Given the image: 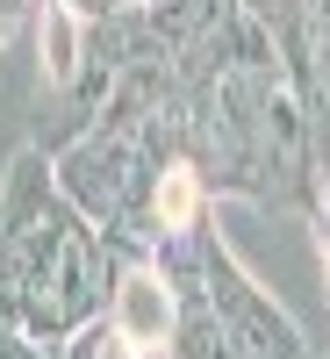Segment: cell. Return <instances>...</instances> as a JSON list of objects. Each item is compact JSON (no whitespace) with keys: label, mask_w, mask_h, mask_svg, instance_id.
<instances>
[{"label":"cell","mask_w":330,"mask_h":359,"mask_svg":"<svg viewBox=\"0 0 330 359\" xmlns=\"http://www.w3.org/2000/svg\"><path fill=\"white\" fill-rule=\"evenodd\" d=\"M201 302H208V316H216V331L237 359H316L302 323L237 266V252L216 237V223L201 230Z\"/></svg>","instance_id":"1"},{"label":"cell","mask_w":330,"mask_h":359,"mask_svg":"<svg viewBox=\"0 0 330 359\" xmlns=\"http://www.w3.org/2000/svg\"><path fill=\"white\" fill-rule=\"evenodd\" d=\"M108 316L144 345V352H165L172 331H179V287L151 266V252L123 259L115 252V294H108Z\"/></svg>","instance_id":"2"},{"label":"cell","mask_w":330,"mask_h":359,"mask_svg":"<svg viewBox=\"0 0 330 359\" xmlns=\"http://www.w3.org/2000/svg\"><path fill=\"white\" fill-rule=\"evenodd\" d=\"M36 50H43V79H50V94H72L79 57H86V22L65 8V0H36Z\"/></svg>","instance_id":"3"},{"label":"cell","mask_w":330,"mask_h":359,"mask_svg":"<svg viewBox=\"0 0 330 359\" xmlns=\"http://www.w3.org/2000/svg\"><path fill=\"white\" fill-rule=\"evenodd\" d=\"M57 359H151V352H144V345L123 331V323H115V316L101 309V316H86L79 331H72L65 345H57Z\"/></svg>","instance_id":"4"},{"label":"cell","mask_w":330,"mask_h":359,"mask_svg":"<svg viewBox=\"0 0 330 359\" xmlns=\"http://www.w3.org/2000/svg\"><path fill=\"white\" fill-rule=\"evenodd\" d=\"M309 223H316V245H323V266H330V172L316 180V194H309Z\"/></svg>","instance_id":"5"},{"label":"cell","mask_w":330,"mask_h":359,"mask_svg":"<svg viewBox=\"0 0 330 359\" xmlns=\"http://www.w3.org/2000/svg\"><path fill=\"white\" fill-rule=\"evenodd\" d=\"M0 359H57V352H43L29 331H15V323H0Z\"/></svg>","instance_id":"6"},{"label":"cell","mask_w":330,"mask_h":359,"mask_svg":"<svg viewBox=\"0 0 330 359\" xmlns=\"http://www.w3.org/2000/svg\"><path fill=\"white\" fill-rule=\"evenodd\" d=\"M65 8H72L79 22H101V15H115V8H130V0H65Z\"/></svg>","instance_id":"7"},{"label":"cell","mask_w":330,"mask_h":359,"mask_svg":"<svg viewBox=\"0 0 330 359\" xmlns=\"http://www.w3.org/2000/svg\"><path fill=\"white\" fill-rule=\"evenodd\" d=\"M8 29H15V15H0V43H8Z\"/></svg>","instance_id":"8"}]
</instances>
